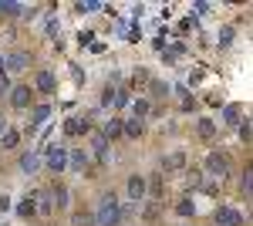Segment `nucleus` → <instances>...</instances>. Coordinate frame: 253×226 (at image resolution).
<instances>
[{"label":"nucleus","instance_id":"nucleus-33","mask_svg":"<svg viewBox=\"0 0 253 226\" xmlns=\"http://www.w3.org/2000/svg\"><path fill=\"white\" fill-rule=\"evenodd\" d=\"M149 192H156V196L162 192V179H159V172L152 176V179H149Z\"/></svg>","mask_w":253,"mask_h":226},{"label":"nucleus","instance_id":"nucleus-25","mask_svg":"<svg viewBox=\"0 0 253 226\" xmlns=\"http://www.w3.org/2000/svg\"><path fill=\"white\" fill-rule=\"evenodd\" d=\"M44 34H47V38H58V17H54V14L44 20Z\"/></svg>","mask_w":253,"mask_h":226},{"label":"nucleus","instance_id":"nucleus-1","mask_svg":"<svg viewBox=\"0 0 253 226\" xmlns=\"http://www.w3.org/2000/svg\"><path fill=\"white\" fill-rule=\"evenodd\" d=\"M95 220H98V226H118L122 223V206H118L115 192H105L101 196V203L95 209Z\"/></svg>","mask_w":253,"mask_h":226},{"label":"nucleus","instance_id":"nucleus-21","mask_svg":"<svg viewBox=\"0 0 253 226\" xmlns=\"http://www.w3.org/2000/svg\"><path fill=\"white\" fill-rule=\"evenodd\" d=\"M186 176H189V179H186V189H196V186L203 189V186H206V182H203V172H199V169H189Z\"/></svg>","mask_w":253,"mask_h":226},{"label":"nucleus","instance_id":"nucleus-17","mask_svg":"<svg viewBox=\"0 0 253 226\" xmlns=\"http://www.w3.org/2000/svg\"><path fill=\"white\" fill-rule=\"evenodd\" d=\"M71 169H75V172H88V152H84V149L71 152Z\"/></svg>","mask_w":253,"mask_h":226},{"label":"nucleus","instance_id":"nucleus-3","mask_svg":"<svg viewBox=\"0 0 253 226\" xmlns=\"http://www.w3.org/2000/svg\"><path fill=\"white\" fill-rule=\"evenodd\" d=\"M230 169H233V166H230V155H223L219 149H213L210 155H206V172H210V176L226 179V176H230Z\"/></svg>","mask_w":253,"mask_h":226},{"label":"nucleus","instance_id":"nucleus-19","mask_svg":"<svg viewBox=\"0 0 253 226\" xmlns=\"http://www.w3.org/2000/svg\"><path fill=\"white\" fill-rule=\"evenodd\" d=\"M196 135H199V138H213L216 125L210 122V118H199V122H196Z\"/></svg>","mask_w":253,"mask_h":226},{"label":"nucleus","instance_id":"nucleus-28","mask_svg":"<svg viewBox=\"0 0 253 226\" xmlns=\"http://www.w3.org/2000/svg\"><path fill=\"white\" fill-rule=\"evenodd\" d=\"M175 213H179V216H193V213H196L193 199H182V203H179V206H175Z\"/></svg>","mask_w":253,"mask_h":226},{"label":"nucleus","instance_id":"nucleus-14","mask_svg":"<svg viewBox=\"0 0 253 226\" xmlns=\"http://www.w3.org/2000/svg\"><path fill=\"white\" fill-rule=\"evenodd\" d=\"M122 135H125V122H122V118H108V122H105V138L115 142Z\"/></svg>","mask_w":253,"mask_h":226},{"label":"nucleus","instance_id":"nucleus-16","mask_svg":"<svg viewBox=\"0 0 253 226\" xmlns=\"http://www.w3.org/2000/svg\"><path fill=\"white\" fill-rule=\"evenodd\" d=\"M125 135L128 138H142L145 135V122L142 118H125Z\"/></svg>","mask_w":253,"mask_h":226},{"label":"nucleus","instance_id":"nucleus-22","mask_svg":"<svg viewBox=\"0 0 253 226\" xmlns=\"http://www.w3.org/2000/svg\"><path fill=\"white\" fill-rule=\"evenodd\" d=\"M17 142H20V132H17V129H10V132L0 138V145H3V149H17Z\"/></svg>","mask_w":253,"mask_h":226},{"label":"nucleus","instance_id":"nucleus-31","mask_svg":"<svg viewBox=\"0 0 253 226\" xmlns=\"http://www.w3.org/2000/svg\"><path fill=\"white\" fill-rule=\"evenodd\" d=\"M135 112H138V118H142V115H149V112H152V105H149L145 98H138V101H135Z\"/></svg>","mask_w":253,"mask_h":226},{"label":"nucleus","instance_id":"nucleus-23","mask_svg":"<svg viewBox=\"0 0 253 226\" xmlns=\"http://www.w3.org/2000/svg\"><path fill=\"white\" fill-rule=\"evenodd\" d=\"M20 10H24L20 3H0V14H3V17H24Z\"/></svg>","mask_w":253,"mask_h":226},{"label":"nucleus","instance_id":"nucleus-29","mask_svg":"<svg viewBox=\"0 0 253 226\" xmlns=\"http://www.w3.org/2000/svg\"><path fill=\"white\" fill-rule=\"evenodd\" d=\"M233 44V27H223L219 31V47H230Z\"/></svg>","mask_w":253,"mask_h":226},{"label":"nucleus","instance_id":"nucleus-26","mask_svg":"<svg viewBox=\"0 0 253 226\" xmlns=\"http://www.w3.org/2000/svg\"><path fill=\"white\" fill-rule=\"evenodd\" d=\"M75 226H98V220L91 213H78V216H75Z\"/></svg>","mask_w":253,"mask_h":226},{"label":"nucleus","instance_id":"nucleus-20","mask_svg":"<svg viewBox=\"0 0 253 226\" xmlns=\"http://www.w3.org/2000/svg\"><path fill=\"white\" fill-rule=\"evenodd\" d=\"M223 122H226V125H240V108H236V105H226V108H223Z\"/></svg>","mask_w":253,"mask_h":226},{"label":"nucleus","instance_id":"nucleus-30","mask_svg":"<svg viewBox=\"0 0 253 226\" xmlns=\"http://www.w3.org/2000/svg\"><path fill=\"white\" fill-rule=\"evenodd\" d=\"M10 91H14V88H10L7 75H0V98H10Z\"/></svg>","mask_w":253,"mask_h":226},{"label":"nucleus","instance_id":"nucleus-11","mask_svg":"<svg viewBox=\"0 0 253 226\" xmlns=\"http://www.w3.org/2000/svg\"><path fill=\"white\" fill-rule=\"evenodd\" d=\"M41 162H44V159H41L38 152H34V149H27L24 155H20V172H24V176H38Z\"/></svg>","mask_w":253,"mask_h":226},{"label":"nucleus","instance_id":"nucleus-18","mask_svg":"<svg viewBox=\"0 0 253 226\" xmlns=\"http://www.w3.org/2000/svg\"><path fill=\"white\" fill-rule=\"evenodd\" d=\"M182 166H186V155H182V152H175V155H166V159H162V169H166V172H175V169H182Z\"/></svg>","mask_w":253,"mask_h":226},{"label":"nucleus","instance_id":"nucleus-12","mask_svg":"<svg viewBox=\"0 0 253 226\" xmlns=\"http://www.w3.org/2000/svg\"><path fill=\"white\" fill-rule=\"evenodd\" d=\"M108 138H105V132H91V152H95L98 159H108Z\"/></svg>","mask_w":253,"mask_h":226},{"label":"nucleus","instance_id":"nucleus-7","mask_svg":"<svg viewBox=\"0 0 253 226\" xmlns=\"http://www.w3.org/2000/svg\"><path fill=\"white\" fill-rule=\"evenodd\" d=\"M64 135H71V138L91 135V118H84V115H75V118H68V122H64Z\"/></svg>","mask_w":253,"mask_h":226},{"label":"nucleus","instance_id":"nucleus-4","mask_svg":"<svg viewBox=\"0 0 253 226\" xmlns=\"http://www.w3.org/2000/svg\"><path fill=\"white\" fill-rule=\"evenodd\" d=\"M34 64V54L31 51H10V54L3 57V68L10 71V75H20V71H27Z\"/></svg>","mask_w":253,"mask_h":226},{"label":"nucleus","instance_id":"nucleus-35","mask_svg":"<svg viewBox=\"0 0 253 226\" xmlns=\"http://www.w3.org/2000/svg\"><path fill=\"white\" fill-rule=\"evenodd\" d=\"M3 71H7V68H3V57H0V75H3Z\"/></svg>","mask_w":253,"mask_h":226},{"label":"nucleus","instance_id":"nucleus-32","mask_svg":"<svg viewBox=\"0 0 253 226\" xmlns=\"http://www.w3.org/2000/svg\"><path fill=\"white\" fill-rule=\"evenodd\" d=\"M152 91H156V98H166V94H169V85H166V81H156Z\"/></svg>","mask_w":253,"mask_h":226},{"label":"nucleus","instance_id":"nucleus-5","mask_svg":"<svg viewBox=\"0 0 253 226\" xmlns=\"http://www.w3.org/2000/svg\"><path fill=\"white\" fill-rule=\"evenodd\" d=\"M125 192H128V199H132V203H142V199H145V192H149V179H145L142 172H132V176L125 179Z\"/></svg>","mask_w":253,"mask_h":226},{"label":"nucleus","instance_id":"nucleus-15","mask_svg":"<svg viewBox=\"0 0 253 226\" xmlns=\"http://www.w3.org/2000/svg\"><path fill=\"white\" fill-rule=\"evenodd\" d=\"M47 118H51V105H38L34 115H31V129H27V132H38V125H44Z\"/></svg>","mask_w":253,"mask_h":226},{"label":"nucleus","instance_id":"nucleus-2","mask_svg":"<svg viewBox=\"0 0 253 226\" xmlns=\"http://www.w3.org/2000/svg\"><path fill=\"white\" fill-rule=\"evenodd\" d=\"M44 166L61 176V172L71 166V152H64L61 145H47V152H44Z\"/></svg>","mask_w":253,"mask_h":226},{"label":"nucleus","instance_id":"nucleus-8","mask_svg":"<svg viewBox=\"0 0 253 226\" xmlns=\"http://www.w3.org/2000/svg\"><path fill=\"white\" fill-rule=\"evenodd\" d=\"M31 101H34V88H31V85H14V91H10V108H31Z\"/></svg>","mask_w":253,"mask_h":226},{"label":"nucleus","instance_id":"nucleus-13","mask_svg":"<svg viewBox=\"0 0 253 226\" xmlns=\"http://www.w3.org/2000/svg\"><path fill=\"white\" fill-rule=\"evenodd\" d=\"M51 196H54V209H68V203H71V192H68V186L54 182V186H51Z\"/></svg>","mask_w":253,"mask_h":226},{"label":"nucleus","instance_id":"nucleus-24","mask_svg":"<svg viewBox=\"0 0 253 226\" xmlns=\"http://www.w3.org/2000/svg\"><path fill=\"white\" fill-rule=\"evenodd\" d=\"M240 189L247 192V196H253V166L247 172H243V182H240Z\"/></svg>","mask_w":253,"mask_h":226},{"label":"nucleus","instance_id":"nucleus-27","mask_svg":"<svg viewBox=\"0 0 253 226\" xmlns=\"http://www.w3.org/2000/svg\"><path fill=\"white\" fill-rule=\"evenodd\" d=\"M17 213H20V216H24V220H31V216H34L38 209H34V203H31V199H24V203H20V206H17Z\"/></svg>","mask_w":253,"mask_h":226},{"label":"nucleus","instance_id":"nucleus-10","mask_svg":"<svg viewBox=\"0 0 253 226\" xmlns=\"http://www.w3.org/2000/svg\"><path fill=\"white\" fill-rule=\"evenodd\" d=\"M38 91L41 94H54V91H58V78H54L51 68H41V71H38Z\"/></svg>","mask_w":253,"mask_h":226},{"label":"nucleus","instance_id":"nucleus-6","mask_svg":"<svg viewBox=\"0 0 253 226\" xmlns=\"http://www.w3.org/2000/svg\"><path fill=\"white\" fill-rule=\"evenodd\" d=\"M27 199L34 203L38 216H51V213H54V196H51V189H38V192H31Z\"/></svg>","mask_w":253,"mask_h":226},{"label":"nucleus","instance_id":"nucleus-9","mask_svg":"<svg viewBox=\"0 0 253 226\" xmlns=\"http://www.w3.org/2000/svg\"><path fill=\"white\" fill-rule=\"evenodd\" d=\"M213 223L216 226H240V223H243V216H240L233 206H219L213 213Z\"/></svg>","mask_w":253,"mask_h":226},{"label":"nucleus","instance_id":"nucleus-34","mask_svg":"<svg viewBox=\"0 0 253 226\" xmlns=\"http://www.w3.org/2000/svg\"><path fill=\"white\" fill-rule=\"evenodd\" d=\"M7 125H10V122H7V115H3V112H0V138H3V135H7V132H10V129H7Z\"/></svg>","mask_w":253,"mask_h":226},{"label":"nucleus","instance_id":"nucleus-36","mask_svg":"<svg viewBox=\"0 0 253 226\" xmlns=\"http://www.w3.org/2000/svg\"><path fill=\"white\" fill-rule=\"evenodd\" d=\"M182 226H186V223H182Z\"/></svg>","mask_w":253,"mask_h":226}]
</instances>
